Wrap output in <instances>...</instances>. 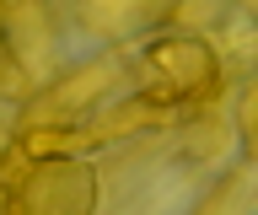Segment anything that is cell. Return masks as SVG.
I'll use <instances>...</instances> for the list:
<instances>
[{
    "instance_id": "cell-1",
    "label": "cell",
    "mask_w": 258,
    "mask_h": 215,
    "mask_svg": "<svg viewBox=\"0 0 258 215\" xmlns=\"http://www.w3.org/2000/svg\"><path fill=\"white\" fill-rule=\"evenodd\" d=\"M215 81H221V54L199 33H151L135 49V86L156 108L194 102L215 92Z\"/></svg>"
},
{
    "instance_id": "cell-2",
    "label": "cell",
    "mask_w": 258,
    "mask_h": 215,
    "mask_svg": "<svg viewBox=\"0 0 258 215\" xmlns=\"http://www.w3.org/2000/svg\"><path fill=\"white\" fill-rule=\"evenodd\" d=\"M167 11H172V0H76L81 33L102 38V43H118V38L151 33Z\"/></svg>"
}]
</instances>
